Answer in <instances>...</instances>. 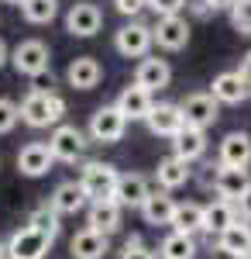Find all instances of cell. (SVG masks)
I'll use <instances>...</instances> for the list:
<instances>
[{"instance_id":"6da1fadb","label":"cell","mask_w":251,"mask_h":259,"mask_svg":"<svg viewBox=\"0 0 251 259\" xmlns=\"http://www.w3.org/2000/svg\"><path fill=\"white\" fill-rule=\"evenodd\" d=\"M18 111H21V121L28 128H48V124H58L62 121L66 100L58 97V94H38V90H31L18 104Z\"/></svg>"},{"instance_id":"7a4b0ae2","label":"cell","mask_w":251,"mask_h":259,"mask_svg":"<svg viewBox=\"0 0 251 259\" xmlns=\"http://www.w3.org/2000/svg\"><path fill=\"white\" fill-rule=\"evenodd\" d=\"M117 180H120V173H117V166H110V162H86L79 169V187L86 190L90 204L93 200H114Z\"/></svg>"},{"instance_id":"3957f363","label":"cell","mask_w":251,"mask_h":259,"mask_svg":"<svg viewBox=\"0 0 251 259\" xmlns=\"http://www.w3.org/2000/svg\"><path fill=\"white\" fill-rule=\"evenodd\" d=\"M11 62H14V69H18L21 76H41V73H48V62H52V52H48V45L41 38H24L14 45V52H11Z\"/></svg>"},{"instance_id":"277c9868","label":"cell","mask_w":251,"mask_h":259,"mask_svg":"<svg viewBox=\"0 0 251 259\" xmlns=\"http://www.w3.org/2000/svg\"><path fill=\"white\" fill-rule=\"evenodd\" d=\"M124 132H128V118L117 111V104H103L93 111V118H90V139L93 142L114 145V142L124 139Z\"/></svg>"},{"instance_id":"5b68a950","label":"cell","mask_w":251,"mask_h":259,"mask_svg":"<svg viewBox=\"0 0 251 259\" xmlns=\"http://www.w3.org/2000/svg\"><path fill=\"white\" fill-rule=\"evenodd\" d=\"M48 249H52V239L41 235V232H35L31 225H24V228H18V232L11 235V242H7V259H45Z\"/></svg>"},{"instance_id":"8992f818","label":"cell","mask_w":251,"mask_h":259,"mask_svg":"<svg viewBox=\"0 0 251 259\" xmlns=\"http://www.w3.org/2000/svg\"><path fill=\"white\" fill-rule=\"evenodd\" d=\"M86 135L79 132L76 124H58L55 132H52V139H48V152H52V159L58 162H76L83 152H86Z\"/></svg>"},{"instance_id":"52a82bcc","label":"cell","mask_w":251,"mask_h":259,"mask_svg":"<svg viewBox=\"0 0 251 259\" xmlns=\"http://www.w3.org/2000/svg\"><path fill=\"white\" fill-rule=\"evenodd\" d=\"M179 111L186 118V128H200V132H207L220 118V104L213 100V94H190L179 104Z\"/></svg>"},{"instance_id":"ba28073f","label":"cell","mask_w":251,"mask_h":259,"mask_svg":"<svg viewBox=\"0 0 251 259\" xmlns=\"http://www.w3.org/2000/svg\"><path fill=\"white\" fill-rule=\"evenodd\" d=\"M152 28L148 24H141V21H131V24H124L120 31H117V52L124 56V59H145L148 56V49H152Z\"/></svg>"},{"instance_id":"9c48e42d","label":"cell","mask_w":251,"mask_h":259,"mask_svg":"<svg viewBox=\"0 0 251 259\" xmlns=\"http://www.w3.org/2000/svg\"><path fill=\"white\" fill-rule=\"evenodd\" d=\"M100 24H103V14H100L97 4H90V0L73 4L69 14H66V31H69L73 38H93L100 31Z\"/></svg>"},{"instance_id":"30bf717a","label":"cell","mask_w":251,"mask_h":259,"mask_svg":"<svg viewBox=\"0 0 251 259\" xmlns=\"http://www.w3.org/2000/svg\"><path fill=\"white\" fill-rule=\"evenodd\" d=\"M213 190H217L220 200L237 204V200L251 190V173L248 169H234V166H217V173H213Z\"/></svg>"},{"instance_id":"8fae6325","label":"cell","mask_w":251,"mask_h":259,"mask_svg":"<svg viewBox=\"0 0 251 259\" xmlns=\"http://www.w3.org/2000/svg\"><path fill=\"white\" fill-rule=\"evenodd\" d=\"M220 166H234V169H248L251 166V135L248 132H227L220 139V152H217Z\"/></svg>"},{"instance_id":"7c38bea8","label":"cell","mask_w":251,"mask_h":259,"mask_svg":"<svg viewBox=\"0 0 251 259\" xmlns=\"http://www.w3.org/2000/svg\"><path fill=\"white\" fill-rule=\"evenodd\" d=\"M148 124V132L152 135H162V139H175L182 128H186V118H182V111H179V104H155L152 114L145 118Z\"/></svg>"},{"instance_id":"4fadbf2b","label":"cell","mask_w":251,"mask_h":259,"mask_svg":"<svg viewBox=\"0 0 251 259\" xmlns=\"http://www.w3.org/2000/svg\"><path fill=\"white\" fill-rule=\"evenodd\" d=\"M152 38L158 41V49H169V52H179L190 45V21L186 18H158V24L152 28Z\"/></svg>"},{"instance_id":"5bb4252c","label":"cell","mask_w":251,"mask_h":259,"mask_svg":"<svg viewBox=\"0 0 251 259\" xmlns=\"http://www.w3.org/2000/svg\"><path fill=\"white\" fill-rule=\"evenodd\" d=\"M169 80H172V69H169V62H165V59H158V56H145V59L138 62L135 83L141 87V90H148V94L165 90V87H169Z\"/></svg>"},{"instance_id":"9a60e30c","label":"cell","mask_w":251,"mask_h":259,"mask_svg":"<svg viewBox=\"0 0 251 259\" xmlns=\"http://www.w3.org/2000/svg\"><path fill=\"white\" fill-rule=\"evenodd\" d=\"M217 249L227 252L231 259H251V225L237 218L231 228H224L217 235Z\"/></svg>"},{"instance_id":"2e32d148","label":"cell","mask_w":251,"mask_h":259,"mask_svg":"<svg viewBox=\"0 0 251 259\" xmlns=\"http://www.w3.org/2000/svg\"><path fill=\"white\" fill-rule=\"evenodd\" d=\"M210 94H213L217 104H241V100L251 97V87L244 83V76L234 69V73H220V76H213Z\"/></svg>"},{"instance_id":"e0dca14e","label":"cell","mask_w":251,"mask_h":259,"mask_svg":"<svg viewBox=\"0 0 251 259\" xmlns=\"http://www.w3.org/2000/svg\"><path fill=\"white\" fill-rule=\"evenodd\" d=\"M86 228H93V232L110 239L120 228V204L117 200H93L90 211H86Z\"/></svg>"},{"instance_id":"ac0fdd59","label":"cell","mask_w":251,"mask_h":259,"mask_svg":"<svg viewBox=\"0 0 251 259\" xmlns=\"http://www.w3.org/2000/svg\"><path fill=\"white\" fill-rule=\"evenodd\" d=\"M48 204H52V211L62 218V214H79V211L90 204V197H86V190L79 187V180H66V183L55 187V194H52Z\"/></svg>"},{"instance_id":"d6986e66","label":"cell","mask_w":251,"mask_h":259,"mask_svg":"<svg viewBox=\"0 0 251 259\" xmlns=\"http://www.w3.org/2000/svg\"><path fill=\"white\" fill-rule=\"evenodd\" d=\"M152 94L148 90H141L138 83H131V87H124L120 90V97H117V111L124 114L128 121H145L148 114H152Z\"/></svg>"},{"instance_id":"ffe728a7","label":"cell","mask_w":251,"mask_h":259,"mask_svg":"<svg viewBox=\"0 0 251 259\" xmlns=\"http://www.w3.org/2000/svg\"><path fill=\"white\" fill-rule=\"evenodd\" d=\"M52 152H48V145L45 142H31V145H24L18 152V169L24 173V177H31V180H38L45 177L48 169H52Z\"/></svg>"},{"instance_id":"44dd1931","label":"cell","mask_w":251,"mask_h":259,"mask_svg":"<svg viewBox=\"0 0 251 259\" xmlns=\"http://www.w3.org/2000/svg\"><path fill=\"white\" fill-rule=\"evenodd\" d=\"M69 252H73V259H103L110 252V239L100 235V232H93V228H83V232L73 235Z\"/></svg>"},{"instance_id":"7402d4cb","label":"cell","mask_w":251,"mask_h":259,"mask_svg":"<svg viewBox=\"0 0 251 259\" xmlns=\"http://www.w3.org/2000/svg\"><path fill=\"white\" fill-rule=\"evenodd\" d=\"M148 180L141 177V173H120L117 180V190H114V200L120 207H141L145 200H148Z\"/></svg>"},{"instance_id":"603a6c76","label":"cell","mask_w":251,"mask_h":259,"mask_svg":"<svg viewBox=\"0 0 251 259\" xmlns=\"http://www.w3.org/2000/svg\"><path fill=\"white\" fill-rule=\"evenodd\" d=\"M100 76H103V66L93 56H76V59L69 62V69H66V80L76 90H93L100 83Z\"/></svg>"},{"instance_id":"cb8c5ba5","label":"cell","mask_w":251,"mask_h":259,"mask_svg":"<svg viewBox=\"0 0 251 259\" xmlns=\"http://www.w3.org/2000/svg\"><path fill=\"white\" fill-rule=\"evenodd\" d=\"M190 177H193L190 162H182L179 156H165V159H158L155 180H158L162 190H179V187H186V180H190Z\"/></svg>"},{"instance_id":"d4e9b609","label":"cell","mask_w":251,"mask_h":259,"mask_svg":"<svg viewBox=\"0 0 251 259\" xmlns=\"http://www.w3.org/2000/svg\"><path fill=\"white\" fill-rule=\"evenodd\" d=\"M234 221H237V204H227V200H220V197L203 204V232L220 235L224 228H231Z\"/></svg>"},{"instance_id":"484cf974","label":"cell","mask_w":251,"mask_h":259,"mask_svg":"<svg viewBox=\"0 0 251 259\" xmlns=\"http://www.w3.org/2000/svg\"><path fill=\"white\" fill-rule=\"evenodd\" d=\"M141 214L148 225H172L175 218V200L169 197V190H152L148 200L141 204Z\"/></svg>"},{"instance_id":"4316f807","label":"cell","mask_w":251,"mask_h":259,"mask_svg":"<svg viewBox=\"0 0 251 259\" xmlns=\"http://www.w3.org/2000/svg\"><path fill=\"white\" fill-rule=\"evenodd\" d=\"M172 145H175L172 156H179L182 162H193L207 152V132H200V128H182L172 139Z\"/></svg>"},{"instance_id":"83f0119b","label":"cell","mask_w":251,"mask_h":259,"mask_svg":"<svg viewBox=\"0 0 251 259\" xmlns=\"http://www.w3.org/2000/svg\"><path fill=\"white\" fill-rule=\"evenodd\" d=\"M172 232H182V235H196V232H203V204H196V200L175 204Z\"/></svg>"},{"instance_id":"f1b7e54d","label":"cell","mask_w":251,"mask_h":259,"mask_svg":"<svg viewBox=\"0 0 251 259\" xmlns=\"http://www.w3.org/2000/svg\"><path fill=\"white\" fill-rule=\"evenodd\" d=\"M162 259H193L196 256V242L193 235H182V232H172L162 239Z\"/></svg>"},{"instance_id":"f546056e","label":"cell","mask_w":251,"mask_h":259,"mask_svg":"<svg viewBox=\"0 0 251 259\" xmlns=\"http://www.w3.org/2000/svg\"><path fill=\"white\" fill-rule=\"evenodd\" d=\"M21 14H24L28 24H48L58 14V0H24Z\"/></svg>"},{"instance_id":"4dcf8cb0","label":"cell","mask_w":251,"mask_h":259,"mask_svg":"<svg viewBox=\"0 0 251 259\" xmlns=\"http://www.w3.org/2000/svg\"><path fill=\"white\" fill-rule=\"evenodd\" d=\"M28 225H31L35 232H41V235H48V239L55 242V235H58V214L52 211V204L35 207V211H31V218H28Z\"/></svg>"},{"instance_id":"1f68e13d","label":"cell","mask_w":251,"mask_h":259,"mask_svg":"<svg viewBox=\"0 0 251 259\" xmlns=\"http://www.w3.org/2000/svg\"><path fill=\"white\" fill-rule=\"evenodd\" d=\"M231 24H234V31L251 35V0H237L231 7Z\"/></svg>"},{"instance_id":"d6a6232c","label":"cell","mask_w":251,"mask_h":259,"mask_svg":"<svg viewBox=\"0 0 251 259\" xmlns=\"http://www.w3.org/2000/svg\"><path fill=\"white\" fill-rule=\"evenodd\" d=\"M21 121V111L14 100L0 97V135H7V132H14V124Z\"/></svg>"},{"instance_id":"836d02e7","label":"cell","mask_w":251,"mask_h":259,"mask_svg":"<svg viewBox=\"0 0 251 259\" xmlns=\"http://www.w3.org/2000/svg\"><path fill=\"white\" fill-rule=\"evenodd\" d=\"M148 7H152L158 18H175L186 7V0H148Z\"/></svg>"},{"instance_id":"e575fe53","label":"cell","mask_w":251,"mask_h":259,"mask_svg":"<svg viewBox=\"0 0 251 259\" xmlns=\"http://www.w3.org/2000/svg\"><path fill=\"white\" fill-rule=\"evenodd\" d=\"M120 259H155V256L145 249L141 235H131V239H128V245H124V256H120Z\"/></svg>"},{"instance_id":"d590c367","label":"cell","mask_w":251,"mask_h":259,"mask_svg":"<svg viewBox=\"0 0 251 259\" xmlns=\"http://www.w3.org/2000/svg\"><path fill=\"white\" fill-rule=\"evenodd\" d=\"M31 90H38V94H55V76H52V69L48 73H41L31 80Z\"/></svg>"},{"instance_id":"8d00e7d4","label":"cell","mask_w":251,"mask_h":259,"mask_svg":"<svg viewBox=\"0 0 251 259\" xmlns=\"http://www.w3.org/2000/svg\"><path fill=\"white\" fill-rule=\"evenodd\" d=\"M114 7L120 14H128V18H135L141 7H148V0H114Z\"/></svg>"},{"instance_id":"74e56055","label":"cell","mask_w":251,"mask_h":259,"mask_svg":"<svg viewBox=\"0 0 251 259\" xmlns=\"http://www.w3.org/2000/svg\"><path fill=\"white\" fill-rule=\"evenodd\" d=\"M237 218H241V221H251V190L237 200Z\"/></svg>"},{"instance_id":"f35d334b","label":"cell","mask_w":251,"mask_h":259,"mask_svg":"<svg viewBox=\"0 0 251 259\" xmlns=\"http://www.w3.org/2000/svg\"><path fill=\"white\" fill-rule=\"evenodd\" d=\"M210 11H213V7L207 4V0H193V14H196V18H207Z\"/></svg>"},{"instance_id":"ab89813d","label":"cell","mask_w":251,"mask_h":259,"mask_svg":"<svg viewBox=\"0 0 251 259\" xmlns=\"http://www.w3.org/2000/svg\"><path fill=\"white\" fill-rule=\"evenodd\" d=\"M237 73H241V76H244V83L251 87V52L244 56V59H241V69H237Z\"/></svg>"},{"instance_id":"60d3db41","label":"cell","mask_w":251,"mask_h":259,"mask_svg":"<svg viewBox=\"0 0 251 259\" xmlns=\"http://www.w3.org/2000/svg\"><path fill=\"white\" fill-rule=\"evenodd\" d=\"M207 4H210L213 11H231V7L237 4V0H207Z\"/></svg>"},{"instance_id":"b9f144b4","label":"cell","mask_w":251,"mask_h":259,"mask_svg":"<svg viewBox=\"0 0 251 259\" xmlns=\"http://www.w3.org/2000/svg\"><path fill=\"white\" fill-rule=\"evenodd\" d=\"M7 59H11V52H7V41L0 38V66H4V62H7Z\"/></svg>"},{"instance_id":"7bdbcfd3","label":"cell","mask_w":251,"mask_h":259,"mask_svg":"<svg viewBox=\"0 0 251 259\" xmlns=\"http://www.w3.org/2000/svg\"><path fill=\"white\" fill-rule=\"evenodd\" d=\"M4 256H7V245H0V259H4Z\"/></svg>"},{"instance_id":"ee69618b","label":"cell","mask_w":251,"mask_h":259,"mask_svg":"<svg viewBox=\"0 0 251 259\" xmlns=\"http://www.w3.org/2000/svg\"><path fill=\"white\" fill-rule=\"evenodd\" d=\"M4 4H18V7H21V4H24V0H4Z\"/></svg>"}]
</instances>
